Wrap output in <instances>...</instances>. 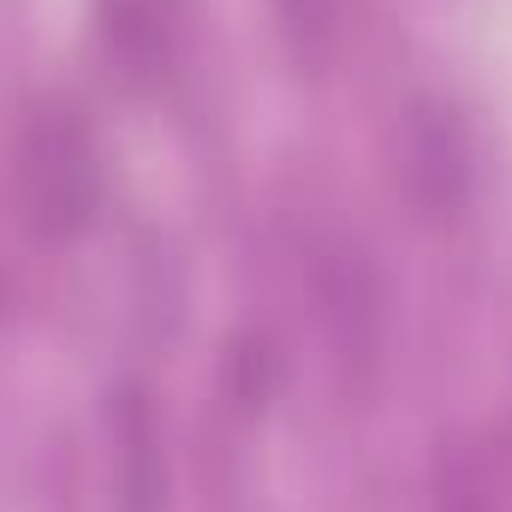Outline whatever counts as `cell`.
Instances as JSON below:
<instances>
[{"mask_svg":"<svg viewBox=\"0 0 512 512\" xmlns=\"http://www.w3.org/2000/svg\"><path fill=\"white\" fill-rule=\"evenodd\" d=\"M274 6H280V30H286L292 54L322 66L340 36V0H274Z\"/></svg>","mask_w":512,"mask_h":512,"instance_id":"obj_5","label":"cell"},{"mask_svg":"<svg viewBox=\"0 0 512 512\" xmlns=\"http://www.w3.org/2000/svg\"><path fill=\"white\" fill-rule=\"evenodd\" d=\"M114 441H120V501L126 512H161L167 501V459H161V423L149 411V393L126 387L114 405Z\"/></svg>","mask_w":512,"mask_h":512,"instance_id":"obj_4","label":"cell"},{"mask_svg":"<svg viewBox=\"0 0 512 512\" xmlns=\"http://www.w3.org/2000/svg\"><path fill=\"white\" fill-rule=\"evenodd\" d=\"M24 179H30V203L54 233H72L90 203H96V161H90V137L72 120V108H48L30 137H24Z\"/></svg>","mask_w":512,"mask_h":512,"instance_id":"obj_2","label":"cell"},{"mask_svg":"<svg viewBox=\"0 0 512 512\" xmlns=\"http://www.w3.org/2000/svg\"><path fill=\"white\" fill-rule=\"evenodd\" d=\"M441 512H495L477 459H465V453L453 459V471H447V483H441Z\"/></svg>","mask_w":512,"mask_h":512,"instance_id":"obj_6","label":"cell"},{"mask_svg":"<svg viewBox=\"0 0 512 512\" xmlns=\"http://www.w3.org/2000/svg\"><path fill=\"white\" fill-rule=\"evenodd\" d=\"M316 292H322V322L334 334V358L352 382H376L382 370V334H387V310H382V280L376 262L358 239H334L322 251L316 268Z\"/></svg>","mask_w":512,"mask_h":512,"instance_id":"obj_1","label":"cell"},{"mask_svg":"<svg viewBox=\"0 0 512 512\" xmlns=\"http://www.w3.org/2000/svg\"><path fill=\"white\" fill-rule=\"evenodd\" d=\"M405 191L423 221H453L471 197V149L441 102H411L405 114Z\"/></svg>","mask_w":512,"mask_h":512,"instance_id":"obj_3","label":"cell"}]
</instances>
